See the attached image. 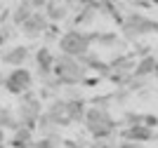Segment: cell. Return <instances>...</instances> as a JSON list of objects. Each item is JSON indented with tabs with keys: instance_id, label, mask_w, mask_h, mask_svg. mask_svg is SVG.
<instances>
[{
	"instance_id": "cell-1",
	"label": "cell",
	"mask_w": 158,
	"mask_h": 148,
	"mask_svg": "<svg viewBox=\"0 0 158 148\" xmlns=\"http://www.w3.org/2000/svg\"><path fill=\"white\" fill-rule=\"evenodd\" d=\"M85 129L94 139H106V136L113 134V129H116V122H113V118L109 115V110L104 106H92V108H87V115H85Z\"/></svg>"
},
{
	"instance_id": "cell-2",
	"label": "cell",
	"mask_w": 158,
	"mask_h": 148,
	"mask_svg": "<svg viewBox=\"0 0 158 148\" xmlns=\"http://www.w3.org/2000/svg\"><path fill=\"white\" fill-rule=\"evenodd\" d=\"M54 75H57L59 85H80L85 78V66L80 59L61 54V57H57V64H54Z\"/></svg>"
},
{
	"instance_id": "cell-3",
	"label": "cell",
	"mask_w": 158,
	"mask_h": 148,
	"mask_svg": "<svg viewBox=\"0 0 158 148\" xmlns=\"http://www.w3.org/2000/svg\"><path fill=\"white\" fill-rule=\"evenodd\" d=\"M92 35L87 33H78V31H66L64 35L59 38V50L61 54L73 59H83L90 54V45H92Z\"/></svg>"
},
{
	"instance_id": "cell-4",
	"label": "cell",
	"mask_w": 158,
	"mask_h": 148,
	"mask_svg": "<svg viewBox=\"0 0 158 148\" xmlns=\"http://www.w3.org/2000/svg\"><path fill=\"white\" fill-rule=\"evenodd\" d=\"M45 110H43V103L40 99L33 94V92H26V94H21L19 99V106H17V120H19L21 127H35Z\"/></svg>"
},
{
	"instance_id": "cell-5",
	"label": "cell",
	"mask_w": 158,
	"mask_h": 148,
	"mask_svg": "<svg viewBox=\"0 0 158 148\" xmlns=\"http://www.w3.org/2000/svg\"><path fill=\"white\" fill-rule=\"evenodd\" d=\"M2 85H5V90L10 92V94H26V92L31 90V85H33V75L26 68H14V71L2 80Z\"/></svg>"
},
{
	"instance_id": "cell-6",
	"label": "cell",
	"mask_w": 158,
	"mask_h": 148,
	"mask_svg": "<svg viewBox=\"0 0 158 148\" xmlns=\"http://www.w3.org/2000/svg\"><path fill=\"white\" fill-rule=\"evenodd\" d=\"M158 26L153 21H149L144 14H130L125 21H123V33L127 38H137V35H144V33L156 31Z\"/></svg>"
},
{
	"instance_id": "cell-7",
	"label": "cell",
	"mask_w": 158,
	"mask_h": 148,
	"mask_svg": "<svg viewBox=\"0 0 158 148\" xmlns=\"http://www.w3.org/2000/svg\"><path fill=\"white\" fill-rule=\"evenodd\" d=\"M19 31L24 38H38V35H43V33L50 31V17H47L45 12H33V17L26 21V24L19 26Z\"/></svg>"
},
{
	"instance_id": "cell-8",
	"label": "cell",
	"mask_w": 158,
	"mask_h": 148,
	"mask_svg": "<svg viewBox=\"0 0 158 148\" xmlns=\"http://www.w3.org/2000/svg\"><path fill=\"white\" fill-rule=\"evenodd\" d=\"M54 64H57V57H52V52L47 50V47H40L35 52V66H38L40 80H47L54 73Z\"/></svg>"
},
{
	"instance_id": "cell-9",
	"label": "cell",
	"mask_w": 158,
	"mask_h": 148,
	"mask_svg": "<svg viewBox=\"0 0 158 148\" xmlns=\"http://www.w3.org/2000/svg\"><path fill=\"white\" fill-rule=\"evenodd\" d=\"M47 118L54 122V127H64V125H71V118L66 113V99H54L50 106H47Z\"/></svg>"
},
{
	"instance_id": "cell-10",
	"label": "cell",
	"mask_w": 158,
	"mask_h": 148,
	"mask_svg": "<svg viewBox=\"0 0 158 148\" xmlns=\"http://www.w3.org/2000/svg\"><path fill=\"white\" fill-rule=\"evenodd\" d=\"M120 136L125 139V141H137V143H144L149 139H153V129L149 125H142V122H135L130 127H125L120 132Z\"/></svg>"
},
{
	"instance_id": "cell-11",
	"label": "cell",
	"mask_w": 158,
	"mask_h": 148,
	"mask_svg": "<svg viewBox=\"0 0 158 148\" xmlns=\"http://www.w3.org/2000/svg\"><path fill=\"white\" fill-rule=\"evenodd\" d=\"M2 64L5 66H14V68H24V64H26L28 59V47L19 45V47H12V50H7L5 54H2Z\"/></svg>"
},
{
	"instance_id": "cell-12",
	"label": "cell",
	"mask_w": 158,
	"mask_h": 148,
	"mask_svg": "<svg viewBox=\"0 0 158 148\" xmlns=\"http://www.w3.org/2000/svg\"><path fill=\"white\" fill-rule=\"evenodd\" d=\"M33 12H35V10H33V2H31V0H21L19 5H17V10L12 12V24L19 28L21 24H26V21L33 17Z\"/></svg>"
},
{
	"instance_id": "cell-13",
	"label": "cell",
	"mask_w": 158,
	"mask_h": 148,
	"mask_svg": "<svg viewBox=\"0 0 158 148\" xmlns=\"http://www.w3.org/2000/svg\"><path fill=\"white\" fill-rule=\"evenodd\" d=\"M66 113L71 118V122H85L87 108L83 99H73V101H66Z\"/></svg>"
},
{
	"instance_id": "cell-14",
	"label": "cell",
	"mask_w": 158,
	"mask_h": 148,
	"mask_svg": "<svg viewBox=\"0 0 158 148\" xmlns=\"http://www.w3.org/2000/svg\"><path fill=\"white\" fill-rule=\"evenodd\" d=\"M156 61L158 57H153V54H146V57L139 59V64L135 66V75L137 78H146V75H151V73H156Z\"/></svg>"
},
{
	"instance_id": "cell-15",
	"label": "cell",
	"mask_w": 158,
	"mask_h": 148,
	"mask_svg": "<svg viewBox=\"0 0 158 148\" xmlns=\"http://www.w3.org/2000/svg\"><path fill=\"white\" fill-rule=\"evenodd\" d=\"M45 14L52 21H61L66 14H69V5H66V2H64V5H59V0H50L47 7H45Z\"/></svg>"
},
{
	"instance_id": "cell-16",
	"label": "cell",
	"mask_w": 158,
	"mask_h": 148,
	"mask_svg": "<svg viewBox=\"0 0 158 148\" xmlns=\"http://www.w3.org/2000/svg\"><path fill=\"white\" fill-rule=\"evenodd\" d=\"M99 10V5H87V7H80L78 17H76V24H90V21L94 19V12Z\"/></svg>"
},
{
	"instance_id": "cell-17",
	"label": "cell",
	"mask_w": 158,
	"mask_h": 148,
	"mask_svg": "<svg viewBox=\"0 0 158 148\" xmlns=\"http://www.w3.org/2000/svg\"><path fill=\"white\" fill-rule=\"evenodd\" d=\"M87 148H113V143H109L106 139H94L92 143H87Z\"/></svg>"
},
{
	"instance_id": "cell-18",
	"label": "cell",
	"mask_w": 158,
	"mask_h": 148,
	"mask_svg": "<svg viewBox=\"0 0 158 148\" xmlns=\"http://www.w3.org/2000/svg\"><path fill=\"white\" fill-rule=\"evenodd\" d=\"M31 2H33V10H35V12H45V7H47L50 0H31Z\"/></svg>"
},
{
	"instance_id": "cell-19",
	"label": "cell",
	"mask_w": 158,
	"mask_h": 148,
	"mask_svg": "<svg viewBox=\"0 0 158 148\" xmlns=\"http://www.w3.org/2000/svg\"><path fill=\"white\" fill-rule=\"evenodd\" d=\"M118 148H142V143H137V141H123Z\"/></svg>"
},
{
	"instance_id": "cell-20",
	"label": "cell",
	"mask_w": 158,
	"mask_h": 148,
	"mask_svg": "<svg viewBox=\"0 0 158 148\" xmlns=\"http://www.w3.org/2000/svg\"><path fill=\"white\" fill-rule=\"evenodd\" d=\"M87 5H94V0H78V7H87Z\"/></svg>"
},
{
	"instance_id": "cell-21",
	"label": "cell",
	"mask_w": 158,
	"mask_h": 148,
	"mask_svg": "<svg viewBox=\"0 0 158 148\" xmlns=\"http://www.w3.org/2000/svg\"><path fill=\"white\" fill-rule=\"evenodd\" d=\"M156 73H158V61H156Z\"/></svg>"
},
{
	"instance_id": "cell-22",
	"label": "cell",
	"mask_w": 158,
	"mask_h": 148,
	"mask_svg": "<svg viewBox=\"0 0 158 148\" xmlns=\"http://www.w3.org/2000/svg\"><path fill=\"white\" fill-rule=\"evenodd\" d=\"M153 2H156V5H158V0H153Z\"/></svg>"
},
{
	"instance_id": "cell-23",
	"label": "cell",
	"mask_w": 158,
	"mask_h": 148,
	"mask_svg": "<svg viewBox=\"0 0 158 148\" xmlns=\"http://www.w3.org/2000/svg\"><path fill=\"white\" fill-rule=\"evenodd\" d=\"M0 108H2V106H0Z\"/></svg>"
},
{
	"instance_id": "cell-24",
	"label": "cell",
	"mask_w": 158,
	"mask_h": 148,
	"mask_svg": "<svg viewBox=\"0 0 158 148\" xmlns=\"http://www.w3.org/2000/svg\"><path fill=\"white\" fill-rule=\"evenodd\" d=\"M19 2H21V0H19Z\"/></svg>"
}]
</instances>
